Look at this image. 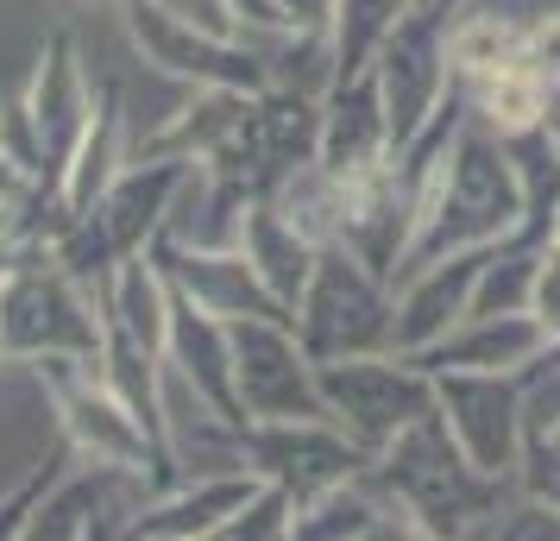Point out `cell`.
<instances>
[{"label": "cell", "instance_id": "ffe728a7", "mask_svg": "<svg viewBox=\"0 0 560 541\" xmlns=\"http://www.w3.org/2000/svg\"><path fill=\"white\" fill-rule=\"evenodd\" d=\"M177 290V284H171ZM164 365L189 378V385L202 390L208 403L233 422H246L240 410V385H233V334L221 315H208L202 303H189V296H171V340H164Z\"/></svg>", "mask_w": 560, "mask_h": 541}, {"label": "cell", "instance_id": "6da1fadb", "mask_svg": "<svg viewBox=\"0 0 560 541\" xmlns=\"http://www.w3.org/2000/svg\"><path fill=\"white\" fill-rule=\"evenodd\" d=\"M516 227H523V177L510 164L504 132H491L479 114H466L454 145H447V164L429 183V202L416 214V233H409L390 284H404L409 271H422L434 258L498 246Z\"/></svg>", "mask_w": 560, "mask_h": 541}, {"label": "cell", "instance_id": "9c48e42d", "mask_svg": "<svg viewBox=\"0 0 560 541\" xmlns=\"http://www.w3.org/2000/svg\"><path fill=\"white\" fill-rule=\"evenodd\" d=\"M120 26L139 63H152L158 77L183 82V89H246V95L271 89L253 38H208V32L183 26L164 0H120Z\"/></svg>", "mask_w": 560, "mask_h": 541}, {"label": "cell", "instance_id": "ac0fdd59", "mask_svg": "<svg viewBox=\"0 0 560 541\" xmlns=\"http://www.w3.org/2000/svg\"><path fill=\"white\" fill-rule=\"evenodd\" d=\"M548 321L535 309H516V315H466L459 328L434 340L429 353H409L422 360L429 372H529L548 346Z\"/></svg>", "mask_w": 560, "mask_h": 541}, {"label": "cell", "instance_id": "f1b7e54d", "mask_svg": "<svg viewBox=\"0 0 560 541\" xmlns=\"http://www.w3.org/2000/svg\"><path fill=\"white\" fill-rule=\"evenodd\" d=\"M290 536H296V497L283 485H265V479L240 504V516L221 529V541H290Z\"/></svg>", "mask_w": 560, "mask_h": 541}, {"label": "cell", "instance_id": "30bf717a", "mask_svg": "<svg viewBox=\"0 0 560 541\" xmlns=\"http://www.w3.org/2000/svg\"><path fill=\"white\" fill-rule=\"evenodd\" d=\"M454 7L459 0H434V7H416L404 26L384 38L378 63V95H384V114H390V145L404 152L416 132L429 127L441 102L454 95V57H447V26H454Z\"/></svg>", "mask_w": 560, "mask_h": 541}, {"label": "cell", "instance_id": "4dcf8cb0", "mask_svg": "<svg viewBox=\"0 0 560 541\" xmlns=\"http://www.w3.org/2000/svg\"><path fill=\"white\" fill-rule=\"evenodd\" d=\"M516 57H523L548 89H560V7H555V13H541V20H523Z\"/></svg>", "mask_w": 560, "mask_h": 541}, {"label": "cell", "instance_id": "f546056e", "mask_svg": "<svg viewBox=\"0 0 560 541\" xmlns=\"http://www.w3.org/2000/svg\"><path fill=\"white\" fill-rule=\"evenodd\" d=\"M516 497H535V504L560 510V440L529 435V447H523V466H516Z\"/></svg>", "mask_w": 560, "mask_h": 541}, {"label": "cell", "instance_id": "5bb4252c", "mask_svg": "<svg viewBox=\"0 0 560 541\" xmlns=\"http://www.w3.org/2000/svg\"><path fill=\"white\" fill-rule=\"evenodd\" d=\"M152 258L164 264V278H171L189 303H202V309L221 315V321H240V315H290L278 296L265 290V278H258V264L246 258L240 239H233V246H196V239L158 233Z\"/></svg>", "mask_w": 560, "mask_h": 541}, {"label": "cell", "instance_id": "484cf974", "mask_svg": "<svg viewBox=\"0 0 560 541\" xmlns=\"http://www.w3.org/2000/svg\"><path fill=\"white\" fill-rule=\"evenodd\" d=\"M466 95H472V114L491 132H523V127H541V114H548V102H555L560 89H548L523 57L510 51L498 70H485V77L466 82Z\"/></svg>", "mask_w": 560, "mask_h": 541}, {"label": "cell", "instance_id": "4fadbf2b", "mask_svg": "<svg viewBox=\"0 0 560 541\" xmlns=\"http://www.w3.org/2000/svg\"><path fill=\"white\" fill-rule=\"evenodd\" d=\"M145 497H152V479H139L127 466L70 460L63 479L45 491V504L32 510L26 541H127Z\"/></svg>", "mask_w": 560, "mask_h": 541}, {"label": "cell", "instance_id": "d6986e66", "mask_svg": "<svg viewBox=\"0 0 560 541\" xmlns=\"http://www.w3.org/2000/svg\"><path fill=\"white\" fill-rule=\"evenodd\" d=\"M322 164L334 177H359V170H378L397 157L390 145V114H384V95H378V77L365 70L353 82H334L322 95Z\"/></svg>", "mask_w": 560, "mask_h": 541}, {"label": "cell", "instance_id": "7a4b0ae2", "mask_svg": "<svg viewBox=\"0 0 560 541\" xmlns=\"http://www.w3.org/2000/svg\"><path fill=\"white\" fill-rule=\"evenodd\" d=\"M372 479L404 504L416 536L429 541H459V536L491 529L504 516L498 510L504 491H516L510 479H491V472H479L466 460V447L447 435L441 410L422 415L416 428H404L384 454H372Z\"/></svg>", "mask_w": 560, "mask_h": 541}, {"label": "cell", "instance_id": "8992f818", "mask_svg": "<svg viewBox=\"0 0 560 541\" xmlns=\"http://www.w3.org/2000/svg\"><path fill=\"white\" fill-rule=\"evenodd\" d=\"M290 321H296V334L315 360L397 353V284L384 271H372L347 239H328Z\"/></svg>", "mask_w": 560, "mask_h": 541}, {"label": "cell", "instance_id": "8d00e7d4", "mask_svg": "<svg viewBox=\"0 0 560 541\" xmlns=\"http://www.w3.org/2000/svg\"><path fill=\"white\" fill-rule=\"evenodd\" d=\"M13 258H20V246H13V239H0V278H7V264H13Z\"/></svg>", "mask_w": 560, "mask_h": 541}, {"label": "cell", "instance_id": "52a82bcc", "mask_svg": "<svg viewBox=\"0 0 560 541\" xmlns=\"http://www.w3.org/2000/svg\"><path fill=\"white\" fill-rule=\"evenodd\" d=\"M315 385L328 415L365 454H384L390 440L434 415V372L409 353H347V360H315Z\"/></svg>", "mask_w": 560, "mask_h": 541}, {"label": "cell", "instance_id": "74e56055", "mask_svg": "<svg viewBox=\"0 0 560 541\" xmlns=\"http://www.w3.org/2000/svg\"><path fill=\"white\" fill-rule=\"evenodd\" d=\"M416 7H434V0H416Z\"/></svg>", "mask_w": 560, "mask_h": 541}, {"label": "cell", "instance_id": "83f0119b", "mask_svg": "<svg viewBox=\"0 0 560 541\" xmlns=\"http://www.w3.org/2000/svg\"><path fill=\"white\" fill-rule=\"evenodd\" d=\"M70 460H77V447H70L63 435H57V447H51V454L26 466V479H20V485H13L7 497H0V541H7V536H26L32 510L45 504V491H51L57 479H63V466H70Z\"/></svg>", "mask_w": 560, "mask_h": 541}, {"label": "cell", "instance_id": "7c38bea8", "mask_svg": "<svg viewBox=\"0 0 560 541\" xmlns=\"http://www.w3.org/2000/svg\"><path fill=\"white\" fill-rule=\"evenodd\" d=\"M233 334V385L246 422H278V415H328L315 385V353L303 346L290 315H240Z\"/></svg>", "mask_w": 560, "mask_h": 541}, {"label": "cell", "instance_id": "4316f807", "mask_svg": "<svg viewBox=\"0 0 560 541\" xmlns=\"http://www.w3.org/2000/svg\"><path fill=\"white\" fill-rule=\"evenodd\" d=\"M541 252L548 246H491L485 252V271H479V290H472V315H516V309H535V271H541Z\"/></svg>", "mask_w": 560, "mask_h": 541}, {"label": "cell", "instance_id": "7402d4cb", "mask_svg": "<svg viewBox=\"0 0 560 541\" xmlns=\"http://www.w3.org/2000/svg\"><path fill=\"white\" fill-rule=\"evenodd\" d=\"M240 246H246V258L258 264L265 290H271L290 315H296L308 278H315V258H322V246H315V239H308V233L296 227V221H290L271 196H258V202L246 208V221H240Z\"/></svg>", "mask_w": 560, "mask_h": 541}, {"label": "cell", "instance_id": "e575fe53", "mask_svg": "<svg viewBox=\"0 0 560 541\" xmlns=\"http://www.w3.org/2000/svg\"><path fill=\"white\" fill-rule=\"evenodd\" d=\"M278 7L290 26H308V32H328V20H334V0H278Z\"/></svg>", "mask_w": 560, "mask_h": 541}, {"label": "cell", "instance_id": "ab89813d", "mask_svg": "<svg viewBox=\"0 0 560 541\" xmlns=\"http://www.w3.org/2000/svg\"><path fill=\"white\" fill-rule=\"evenodd\" d=\"M0 360H7V346H0Z\"/></svg>", "mask_w": 560, "mask_h": 541}, {"label": "cell", "instance_id": "3957f363", "mask_svg": "<svg viewBox=\"0 0 560 541\" xmlns=\"http://www.w3.org/2000/svg\"><path fill=\"white\" fill-rule=\"evenodd\" d=\"M0 346L7 360H89L102 365L107 353V321L95 290L57 258L51 239L20 246V258L0 278Z\"/></svg>", "mask_w": 560, "mask_h": 541}, {"label": "cell", "instance_id": "d590c367", "mask_svg": "<svg viewBox=\"0 0 560 541\" xmlns=\"http://www.w3.org/2000/svg\"><path fill=\"white\" fill-rule=\"evenodd\" d=\"M541 132H548V145L560 152V95L548 102V114H541Z\"/></svg>", "mask_w": 560, "mask_h": 541}, {"label": "cell", "instance_id": "8fae6325", "mask_svg": "<svg viewBox=\"0 0 560 541\" xmlns=\"http://www.w3.org/2000/svg\"><path fill=\"white\" fill-rule=\"evenodd\" d=\"M434 410L447 422V435L466 447V460L510 479L529 447V385L523 372H434Z\"/></svg>", "mask_w": 560, "mask_h": 541}, {"label": "cell", "instance_id": "5b68a950", "mask_svg": "<svg viewBox=\"0 0 560 541\" xmlns=\"http://www.w3.org/2000/svg\"><path fill=\"white\" fill-rule=\"evenodd\" d=\"M38 390L51 397L57 415V435L77 447V460H107V466H127L139 479H152V491H171L183 479L177 460L145 435V422L127 410V397L102 378V365L89 360H32L26 365Z\"/></svg>", "mask_w": 560, "mask_h": 541}, {"label": "cell", "instance_id": "f35d334b", "mask_svg": "<svg viewBox=\"0 0 560 541\" xmlns=\"http://www.w3.org/2000/svg\"><path fill=\"white\" fill-rule=\"evenodd\" d=\"M548 440H560V428H555V435H548Z\"/></svg>", "mask_w": 560, "mask_h": 541}, {"label": "cell", "instance_id": "836d02e7", "mask_svg": "<svg viewBox=\"0 0 560 541\" xmlns=\"http://www.w3.org/2000/svg\"><path fill=\"white\" fill-rule=\"evenodd\" d=\"M233 13L246 20V32H253V38H265V32H283V26H290L278 0H233Z\"/></svg>", "mask_w": 560, "mask_h": 541}, {"label": "cell", "instance_id": "d6a6232c", "mask_svg": "<svg viewBox=\"0 0 560 541\" xmlns=\"http://www.w3.org/2000/svg\"><path fill=\"white\" fill-rule=\"evenodd\" d=\"M535 315L548 321V334H560V246L541 252V271H535Z\"/></svg>", "mask_w": 560, "mask_h": 541}, {"label": "cell", "instance_id": "44dd1931", "mask_svg": "<svg viewBox=\"0 0 560 541\" xmlns=\"http://www.w3.org/2000/svg\"><path fill=\"white\" fill-rule=\"evenodd\" d=\"M89 290H95V303H102L107 334H127V340H139V346L164 353V340H171V296H177V290L164 278V264L152 258V246L120 258L102 284H89Z\"/></svg>", "mask_w": 560, "mask_h": 541}, {"label": "cell", "instance_id": "1f68e13d", "mask_svg": "<svg viewBox=\"0 0 560 541\" xmlns=\"http://www.w3.org/2000/svg\"><path fill=\"white\" fill-rule=\"evenodd\" d=\"M164 7L177 13L183 26L208 32V38H253V32H246V20L233 13V0H164Z\"/></svg>", "mask_w": 560, "mask_h": 541}, {"label": "cell", "instance_id": "cb8c5ba5", "mask_svg": "<svg viewBox=\"0 0 560 541\" xmlns=\"http://www.w3.org/2000/svg\"><path fill=\"white\" fill-rule=\"evenodd\" d=\"M253 95L246 89H189V102L164 120V132H152L139 152H171V157H189V164H208V157L228 145L240 120H246Z\"/></svg>", "mask_w": 560, "mask_h": 541}, {"label": "cell", "instance_id": "ba28073f", "mask_svg": "<svg viewBox=\"0 0 560 541\" xmlns=\"http://www.w3.org/2000/svg\"><path fill=\"white\" fill-rule=\"evenodd\" d=\"M240 460L265 485H283L303 510L322 491L359 479L372 466V454L334 415H278V422H240Z\"/></svg>", "mask_w": 560, "mask_h": 541}, {"label": "cell", "instance_id": "603a6c76", "mask_svg": "<svg viewBox=\"0 0 560 541\" xmlns=\"http://www.w3.org/2000/svg\"><path fill=\"white\" fill-rule=\"evenodd\" d=\"M120 164H127V95H120V82H102V95H95V120H89V132L77 139V152H70V164H63V202H70V214H82V208L102 196L107 183L120 177Z\"/></svg>", "mask_w": 560, "mask_h": 541}, {"label": "cell", "instance_id": "2e32d148", "mask_svg": "<svg viewBox=\"0 0 560 541\" xmlns=\"http://www.w3.org/2000/svg\"><path fill=\"white\" fill-rule=\"evenodd\" d=\"M258 491L253 466H228V472H189L171 491H152L145 510L132 516L127 541H221L240 504Z\"/></svg>", "mask_w": 560, "mask_h": 541}, {"label": "cell", "instance_id": "e0dca14e", "mask_svg": "<svg viewBox=\"0 0 560 541\" xmlns=\"http://www.w3.org/2000/svg\"><path fill=\"white\" fill-rule=\"evenodd\" d=\"M485 252H454V258H434L422 271H409L397 284V353H429L434 340L459 328L472 315V290H479Z\"/></svg>", "mask_w": 560, "mask_h": 541}, {"label": "cell", "instance_id": "d4e9b609", "mask_svg": "<svg viewBox=\"0 0 560 541\" xmlns=\"http://www.w3.org/2000/svg\"><path fill=\"white\" fill-rule=\"evenodd\" d=\"M416 13V0H334L328 45H334V82H353L378 63L384 38Z\"/></svg>", "mask_w": 560, "mask_h": 541}, {"label": "cell", "instance_id": "9a60e30c", "mask_svg": "<svg viewBox=\"0 0 560 541\" xmlns=\"http://www.w3.org/2000/svg\"><path fill=\"white\" fill-rule=\"evenodd\" d=\"M20 95H26L32 120H38V139H45L51 170L63 177L77 139L89 132V120H95V95H102V89H89V70H82V51H77V32L70 26H57L51 38L38 45V63H32V77L20 82Z\"/></svg>", "mask_w": 560, "mask_h": 541}, {"label": "cell", "instance_id": "277c9868", "mask_svg": "<svg viewBox=\"0 0 560 541\" xmlns=\"http://www.w3.org/2000/svg\"><path fill=\"white\" fill-rule=\"evenodd\" d=\"M189 170H196V164H189V157H171V152L127 157L120 177L107 183L82 214H70V227L51 239L57 258L77 271L82 284H102L120 258L145 252L158 233H164V221H171V208H177Z\"/></svg>", "mask_w": 560, "mask_h": 541}]
</instances>
